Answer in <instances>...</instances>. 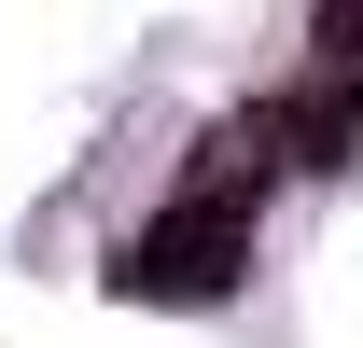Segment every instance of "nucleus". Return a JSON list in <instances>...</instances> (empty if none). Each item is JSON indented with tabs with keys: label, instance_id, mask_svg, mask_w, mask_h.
Wrapping results in <instances>:
<instances>
[{
	"label": "nucleus",
	"instance_id": "1",
	"mask_svg": "<svg viewBox=\"0 0 363 348\" xmlns=\"http://www.w3.org/2000/svg\"><path fill=\"white\" fill-rule=\"evenodd\" d=\"M238 265H252V195H238V181H182L168 209L126 237L112 293H140V306H210Z\"/></svg>",
	"mask_w": 363,
	"mask_h": 348
},
{
	"label": "nucleus",
	"instance_id": "2",
	"mask_svg": "<svg viewBox=\"0 0 363 348\" xmlns=\"http://www.w3.org/2000/svg\"><path fill=\"white\" fill-rule=\"evenodd\" d=\"M321 56H335V70H363V0H321Z\"/></svg>",
	"mask_w": 363,
	"mask_h": 348
}]
</instances>
